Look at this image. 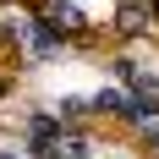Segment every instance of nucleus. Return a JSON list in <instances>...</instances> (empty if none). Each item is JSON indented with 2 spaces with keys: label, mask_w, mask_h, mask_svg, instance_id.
<instances>
[{
  "label": "nucleus",
  "mask_w": 159,
  "mask_h": 159,
  "mask_svg": "<svg viewBox=\"0 0 159 159\" xmlns=\"http://www.w3.org/2000/svg\"><path fill=\"white\" fill-rule=\"evenodd\" d=\"M88 154H93V143H88V137H66V132H61V137L49 143L44 159H88Z\"/></svg>",
  "instance_id": "f03ea898"
},
{
  "label": "nucleus",
  "mask_w": 159,
  "mask_h": 159,
  "mask_svg": "<svg viewBox=\"0 0 159 159\" xmlns=\"http://www.w3.org/2000/svg\"><path fill=\"white\" fill-rule=\"evenodd\" d=\"M61 126H66L61 115H33V126H28V148L44 159V154H49V143L61 137Z\"/></svg>",
  "instance_id": "f257e3e1"
},
{
  "label": "nucleus",
  "mask_w": 159,
  "mask_h": 159,
  "mask_svg": "<svg viewBox=\"0 0 159 159\" xmlns=\"http://www.w3.org/2000/svg\"><path fill=\"white\" fill-rule=\"evenodd\" d=\"M148 148H159V121H148Z\"/></svg>",
  "instance_id": "39448f33"
},
{
  "label": "nucleus",
  "mask_w": 159,
  "mask_h": 159,
  "mask_svg": "<svg viewBox=\"0 0 159 159\" xmlns=\"http://www.w3.org/2000/svg\"><path fill=\"white\" fill-rule=\"evenodd\" d=\"M88 110H93V99H61V110H55V115H61L66 126H71V121H82Z\"/></svg>",
  "instance_id": "20e7f679"
},
{
  "label": "nucleus",
  "mask_w": 159,
  "mask_h": 159,
  "mask_svg": "<svg viewBox=\"0 0 159 159\" xmlns=\"http://www.w3.org/2000/svg\"><path fill=\"white\" fill-rule=\"evenodd\" d=\"M143 28H148V11L137 0H126V6H121V33H143Z\"/></svg>",
  "instance_id": "7ed1b4c3"
}]
</instances>
